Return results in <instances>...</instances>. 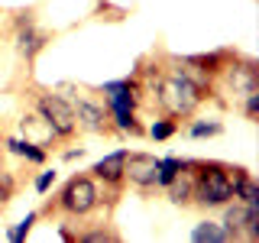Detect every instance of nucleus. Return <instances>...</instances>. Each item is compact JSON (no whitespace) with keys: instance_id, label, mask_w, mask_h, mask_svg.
I'll use <instances>...</instances> for the list:
<instances>
[{"instance_id":"1","label":"nucleus","mask_w":259,"mask_h":243,"mask_svg":"<svg viewBox=\"0 0 259 243\" xmlns=\"http://www.w3.org/2000/svg\"><path fill=\"white\" fill-rule=\"evenodd\" d=\"M101 94L110 113V133H123V136L146 133V127L140 124V104H143L140 78L130 75L120 81H107V85H101Z\"/></svg>"},{"instance_id":"2","label":"nucleus","mask_w":259,"mask_h":243,"mask_svg":"<svg viewBox=\"0 0 259 243\" xmlns=\"http://www.w3.org/2000/svg\"><path fill=\"white\" fill-rule=\"evenodd\" d=\"M165 68V65H162ZM207 91H201L198 85H191L188 78L175 75V71H162V78L156 81V88H152V101H156V107L165 113V117L172 120H188L198 113V107L207 101Z\"/></svg>"},{"instance_id":"3","label":"nucleus","mask_w":259,"mask_h":243,"mask_svg":"<svg viewBox=\"0 0 259 243\" xmlns=\"http://www.w3.org/2000/svg\"><path fill=\"white\" fill-rule=\"evenodd\" d=\"M233 201V178L227 162H201L194 159V198L191 205L214 211Z\"/></svg>"},{"instance_id":"4","label":"nucleus","mask_w":259,"mask_h":243,"mask_svg":"<svg viewBox=\"0 0 259 243\" xmlns=\"http://www.w3.org/2000/svg\"><path fill=\"white\" fill-rule=\"evenodd\" d=\"M97 208H101V182L88 172V175H71L68 182L62 185V191L55 194V201L49 205V214H52V211H62V214H68V217H88Z\"/></svg>"},{"instance_id":"5","label":"nucleus","mask_w":259,"mask_h":243,"mask_svg":"<svg viewBox=\"0 0 259 243\" xmlns=\"http://www.w3.org/2000/svg\"><path fill=\"white\" fill-rule=\"evenodd\" d=\"M32 110L52 127V133L59 140H71L78 133V120H75V110H71L68 97L59 94V91H36L32 94Z\"/></svg>"},{"instance_id":"6","label":"nucleus","mask_w":259,"mask_h":243,"mask_svg":"<svg viewBox=\"0 0 259 243\" xmlns=\"http://www.w3.org/2000/svg\"><path fill=\"white\" fill-rule=\"evenodd\" d=\"M62 94L68 97L71 110H75V120H78V130L84 133H110V113H107V104L97 101L94 94H84V91H71V88H62Z\"/></svg>"},{"instance_id":"7","label":"nucleus","mask_w":259,"mask_h":243,"mask_svg":"<svg viewBox=\"0 0 259 243\" xmlns=\"http://www.w3.org/2000/svg\"><path fill=\"white\" fill-rule=\"evenodd\" d=\"M156 156L149 152H126V166H123V182H130L140 191H156Z\"/></svg>"},{"instance_id":"8","label":"nucleus","mask_w":259,"mask_h":243,"mask_svg":"<svg viewBox=\"0 0 259 243\" xmlns=\"http://www.w3.org/2000/svg\"><path fill=\"white\" fill-rule=\"evenodd\" d=\"M224 217H221V227L227 230L230 240H246V227H249V217L259 214V205H243V201H227L221 208Z\"/></svg>"},{"instance_id":"9","label":"nucleus","mask_w":259,"mask_h":243,"mask_svg":"<svg viewBox=\"0 0 259 243\" xmlns=\"http://www.w3.org/2000/svg\"><path fill=\"white\" fill-rule=\"evenodd\" d=\"M126 152L130 149H113L110 156L97 159L91 166V175L97 182H104V188H123V166H126Z\"/></svg>"},{"instance_id":"10","label":"nucleus","mask_w":259,"mask_h":243,"mask_svg":"<svg viewBox=\"0 0 259 243\" xmlns=\"http://www.w3.org/2000/svg\"><path fill=\"white\" fill-rule=\"evenodd\" d=\"M13 43H16V52H20V59L32 62V59H36V55L46 49L49 32H42L36 23H26V26H16V29H13Z\"/></svg>"},{"instance_id":"11","label":"nucleus","mask_w":259,"mask_h":243,"mask_svg":"<svg viewBox=\"0 0 259 243\" xmlns=\"http://www.w3.org/2000/svg\"><path fill=\"white\" fill-rule=\"evenodd\" d=\"M162 191L168 194V201H172V205L188 208V205H191V198H194V159H188V166H185L182 172H178Z\"/></svg>"},{"instance_id":"12","label":"nucleus","mask_w":259,"mask_h":243,"mask_svg":"<svg viewBox=\"0 0 259 243\" xmlns=\"http://www.w3.org/2000/svg\"><path fill=\"white\" fill-rule=\"evenodd\" d=\"M20 136H23V140H29V143H36V146H42V149H49V143H59V136L52 133V127H49L36 110H32V113H23Z\"/></svg>"},{"instance_id":"13","label":"nucleus","mask_w":259,"mask_h":243,"mask_svg":"<svg viewBox=\"0 0 259 243\" xmlns=\"http://www.w3.org/2000/svg\"><path fill=\"white\" fill-rule=\"evenodd\" d=\"M4 146H7V152L26 159L29 166H42V162L49 159V149H42V146H36V143H29V140H23V136H7Z\"/></svg>"},{"instance_id":"14","label":"nucleus","mask_w":259,"mask_h":243,"mask_svg":"<svg viewBox=\"0 0 259 243\" xmlns=\"http://www.w3.org/2000/svg\"><path fill=\"white\" fill-rule=\"evenodd\" d=\"M233 59V52L230 49H217V52H207V55H191V62L198 65L204 75H210V78H217L224 71V65Z\"/></svg>"},{"instance_id":"15","label":"nucleus","mask_w":259,"mask_h":243,"mask_svg":"<svg viewBox=\"0 0 259 243\" xmlns=\"http://www.w3.org/2000/svg\"><path fill=\"white\" fill-rule=\"evenodd\" d=\"M191 240L194 243H230V237H227V230L221 227V221H201L191 230Z\"/></svg>"},{"instance_id":"16","label":"nucleus","mask_w":259,"mask_h":243,"mask_svg":"<svg viewBox=\"0 0 259 243\" xmlns=\"http://www.w3.org/2000/svg\"><path fill=\"white\" fill-rule=\"evenodd\" d=\"M188 166V159H178V156H165L156 162V188H165L172 178L182 172V169Z\"/></svg>"},{"instance_id":"17","label":"nucleus","mask_w":259,"mask_h":243,"mask_svg":"<svg viewBox=\"0 0 259 243\" xmlns=\"http://www.w3.org/2000/svg\"><path fill=\"white\" fill-rule=\"evenodd\" d=\"M175 133H178V120L165 117V113H162L159 120H152V124L146 127V136H149V140H156V143H165V140H172Z\"/></svg>"},{"instance_id":"18","label":"nucleus","mask_w":259,"mask_h":243,"mask_svg":"<svg viewBox=\"0 0 259 243\" xmlns=\"http://www.w3.org/2000/svg\"><path fill=\"white\" fill-rule=\"evenodd\" d=\"M75 240H81V243H117L120 233H113L110 227H94V230H78Z\"/></svg>"},{"instance_id":"19","label":"nucleus","mask_w":259,"mask_h":243,"mask_svg":"<svg viewBox=\"0 0 259 243\" xmlns=\"http://www.w3.org/2000/svg\"><path fill=\"white\" fill-rule=\"evenodd\" d=\"M188 133L194 136V140H207V136H221V133H224V124H221V120H194V124L188 127Z\"/></svg>"},{"instance_id":"20","label":"nucleus","mask_w":259,"mask_h":243,"mask_svg":"<svg viewBox=\"0 0 259 243\" xmlns=\"http://www.w3.org/2000/svg\"><path fill=\"white\" fill-rule=\"evenodd\" d=\"M36 217H39V211H29V214L23 217L20 224H16V227H10V230H7V240H10V243H23V240L29 237L32 224H36Z\"/></svg>"},{"instance_id":"21","label":"nucleus","mask_w":259,"mask_h":243,"mask_svg":"<svg viewBox=\"0 0 259 243\" xmlns=\"http://www.w3.org/2000/svg\"><path fill=\"white\" fill-rule=\"evenodd\" d=\"M13 194H16V175L7 166H0V208H4Z\"/></svg>"},{"instance_id":"22","label":"nucleus","mask_w":259,"mask_h":243,"mask_svg":"<svg viewBox=\"0 0 259 243\" xmlns=\"http://www.w3.org/2000/svg\"><path fill=\"white\" fill-rule=\"evenodd\" d=\"M240 110H243V117H246V120H259V91L243 97V101H240Z\"/></svg>"},{"instance_id":"23","label":"nucleus","mask_w":259,"mask_h":243,"mask_svg":"<svg viewBox=\"0 0 259 243\" xmlns=\"http://www.w3.org/2000/svg\"><path fill=\"white\" fill-rule=\"evenodd\" d=\"M32 185H36V191H39V194H46V191L55 185V169H46V172H39Z\"/></svg>"},{"instance_id":"24","label":"nucleus","mask_w":259,"mask_h":243,"mask_svg":"<svg viewBox=\"0 0 259 243\" xmlns=\"http://www.w3.org/2000/svg\"><path fill=\"white\" fill-rule=\"evenodd\" d=\"M97 13H110L107 20H123V16H126V10H120V7H110V4H104V0L97 4Z\"/></svg>"},{"instance_id":"25","label":"nucleus","mask_w":259,"mask_h":243,"mask_svg":"<svg viewBox=\"0 0 259 243\" xmlns=\"http://www.w3.org/2000/svg\"><path fill=\"white\" fill-rule=\"evenodd\" d=\"M81 156H84V146H75V149H65V162H75V159H81Z\"/></svg>"}]
</instances>
